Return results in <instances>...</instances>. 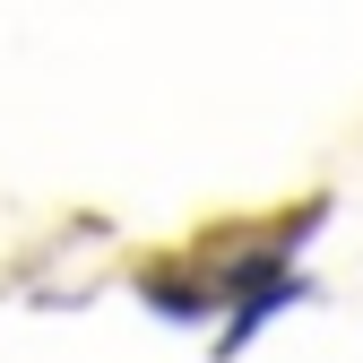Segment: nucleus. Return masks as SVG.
Instances as JSON below:
<instances>
[]
</instances>
